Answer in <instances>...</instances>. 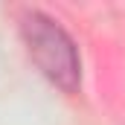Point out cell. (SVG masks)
<instances>
[{"mask_svg": "<svg viewBox=\"0 0 125 125\" xmlns=\"http://www.w3.org/2000/svg\"><path fill=\"white\" fill-rule=\"evenodd\" d=\"M18 29L38 73L52 87L76 93L82 87V55L73 35L41 9H23L18 18Z\"/></svg>", "mask_w": 125, "mask_h": 125, "instance_id": "1", "label": "cell"}]
</instances>
